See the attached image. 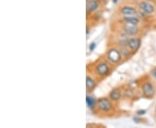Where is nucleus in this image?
<instances>
[{
    "label": "nucleus",
    "instance_id": "obj_1",
    "mask_svg": "<svg viewBox=\"0 0 156 128\" xmlns=\"http://www.w3.org/2000/svg\"><path fill=\"white\" fill-rule=\"evenodd\" d=\"M90 67H91V70L90 71L88 70V71L94 74L98 79L103 80L111 74L115 66L108 61L104 56H102L94 61L90 65Z\"/></svg>",
    "mask_w": 156,
    "mask_h": 128
},
{
    "label": "nucleus",
    "instance_id": "obj_2",
    "mask_svg": "<svg viewBox=\"0 0 156 128\" xmlns=\"http://www.w3.org/2000/svg\"><path fill=\"white\" fill-rule=\"evenodd\" d=\"M115 104L113 102L108 96V97H101L97 99V106H96V113L101 115H113L115 112Z\"/></svg>",
    "mask_w": 156,
    "mask_h": 128
},
{
    "label": "nucleus",
    "instance_id": "obj_3",
    "mask_svg": "<svg viewBox=\"0 0 156 128\" xmlns=\"http://www.w3.org/2000/svg\"><path fill=\"white\" fill-rule=\"evenodd\" d=\"M140 93L142 98L147 100L153 99L156 94L155 85L151 81L150 79H140L139 83Z\"/></svg>",
    "mask_w": 156,
    "mask_h": 128
},
{
    "label": "nucleus",
    "instance_id": "obj_4",
    "mask_svg": "<svg viewBox=\"0 0 156 128\" xmlns=\"http://www.w3.org/2000/svg\"><path fill=\"white\" fill-rule=\"evenodd\" d=\"M104 57L114 66L120 65L125 60L120 48L115 45H112L108 48V50L104 54Z\"/></svg>",
    "mask_w": 156,
    "mask_h": 128
},
{
    "label": "nucleus",
    "instance_id": "obj_5",
    "mask_svg": "<svg viewBox=\"0 0 156 128\" xmlns=\"http://www.w3.org/2000/svg\"><path fill=\"white\" fill-rule=\"evenodd\" d=\"M117 26V32L122 33L127 36H137L141 32V29L140 25L131 24V23H118L115 24Z\"/></svg>",
    "mask_w": 156,
    "mask_h": 128
},
{
    "label": "nucleus",
    "instance_id": "obj_6",
    "mask_svg": "<svg viewBox=\"0 0 156 128\" xmlns=\"http://www.w3.org/2000/svg\"><path fill=\"white\" fill-rule=\"evenodd\" d=\"M135 6L147 16H151L156 11V6L151 0H135Z\"/></svg>",
    "mask_w": 156,
    "mask_h": 128
},
{
    "label": "nucleus",
    "instance_id": "obj_7",
    "mask_svg": "<svg viewBox=\"0 0 156 128\" xmlns=\"http://www.w3.org/2000/svg\"><path fill=\"white\" fill-rule=\"evenodd\" d=\"M140 11L135 5L123 4L118 7L117 14L119 17H129V16H139Z\"/></svg>",
    "mask_w": 156,
    "mask_h": 128
},
{
    "label": "nucleus",
    "instance_id": "obj_8",
    "mask_svg": "<svg viewBox=\"0 0 156 128\" xmlns=\"http://www.w3.org/2000/svg\"><path fill=\"white\" fill-rule=\"evenodd\" d=\"M99 80L94 74L88 71L86 74V91L87 94H91L94 90H95L98 83H99Z\"/></svg>",
    "mask_w": 156,
    "mask_h": 128
},
{
    "label": "nucleus",
    "instance_id": "obj_9",
    "mask_svg": "<svg viewBox=\"0 0 156 128\" xmlns=\"http://www.w3.org/2000/svg\"><path fill=\"white\" fill-rule=\"evenodd\" d=\"M140 45H141V38L139 36L128 37V42H127V48L132 52L133 55L140 50Z\"/></svg>",
    "mask_w": 156,
    "mask_h": 128
},
{
    "label": "nucleus",
    "instance_id": "obj_10",
    "mask_svg": "<svg viewBox=\"0 0 156 128\" xmlns=\"http://www.w3.org/2000/svg\"><path fill=\"white\" fill-rule=\"evenodd\" d=\"M123 87H115L108 94V98L115 103H118L123 98Z\"/></svg>",
    "mask_w": 156,
    "mask_h": 128
},
{
    "label": "nucleus",
    "instance_id": "obj_11",
    "mask_svg": "<svg viewBox=\"0 0 156 128\" xmlns=\"http://www.w3.org/2000/svg\"><path fill=\"white\" fill-rule=\"evenodd\" d=\"M100 0H87L86 3V12L87 16L89 17V14H94L96 11L99 10L101 6Z\"/></svg>",
    "mask_w": 156,
    "mask_h": 128
},
{
    "label": "nucleus",
    "instance_id": "obj_12",
    "mask_svg": "<svg viewBox=\"0 0 156 128\" xmlns=\"http://www.w3.org/2000/svg\"><path fill=\"white\" fill-rule=\"evenodd\" d=\"M142 20L138 16H129V17H120L117 20L118 23H131L135 25H140Z\"/></svg>",
    "mask_w": 156,
    "mask_h": 128
},
{
    "label": "nucleus",
    "instance_id": "obj_13",
    "mask_svg": "<svg viewBox=\"0 0 156 128\" xmlns=\"http://www.w3.org/2000/svg\"><path fill=\"white\" fill-rule=\"evenodd\" d=\"M86 103L87 106L90 111L93 112H95L96 111V106H97V99H95V97L90 94H87L86 96Z\"/></svg>",
    "mask_w": 156,
    "mask_h": 128
},
{
    "label": "nucleus",
    "instance_id": "obj_14",
    "mask_svg": "<svg viewBox=\"0 0 156 128\" xmlns=\"http://www.w3.org/2000/svg\"><path fill=\"white\" fill-rule=\"evenodd\" d=\"M136 92L135 90L133 88H126L123 89V97L127 98V99H129V100H133L134 99L135 95H136Z\"/></svg>",
    "mask_w": 156,
    "mask_h": 128
},
{
    "label": "nucleus",
    "instance_id": "obj_15",
    "mask_svg": "<svg viewBox=\"0 0 156 128\" xmlns=\"http://www.w3.org/2000/svg\"><path fill=\"white\" fill-rule=\"evenodd\" d=\"M151 74H152V77L154 78V80L156 81V67L151 71Z\"/></svg>",
    "mask_w": 156,
    "mask_h": 128
},
{
    "label": "nucleus",
    "instance_id": "obj_16",
    "mask_svg": "<svg viewBox=\"0 0 156 128\" xmlns=\"http://www.w3.org/2000/svg\"><path fill=\"white\" fill-rule=\"evenodd\" d=\"M95 43H91L90 44H89V51H94V50H95Z\"/></svg>",
    "mask_w": 156,
    "mask_h": 128
},
{
    "label": "nucleus",
    "instance_id": "obj_17",
    "mask_svg": "<svg viewBox=\"0 0 156 128\" xmlns=\"http://www.w3.org/2000/svg\"><path fill=\"white\" fill-rule=\"evenodd\" d=\"M145 112H146L145 110H141V111H138V112H137L138 115H143V114H145Z\"/></svg>",
    "mask_w": 156,
    "mask_h": 128
},
{
    "label": "nucleus",
    "instance_id": "obj_18",
    "mask_svg": "<svg viewBox=\"0 0 156 128\" xmlns=\"http://www.w3.org/2000/svg\"><path fill=\"white\" fill-rule=\"evenodd\" d=\"M113 2H114V3H115V4H116L117 2H118V0H113Z\"/></svg>",
    "mask_w": 156,
    "mask_h": 128
}]
</instances>
